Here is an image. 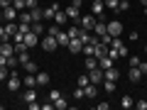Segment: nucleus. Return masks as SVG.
Here are the masks:
<instances>
[{
    "label": "nucleus",
    "instance_id": "1a4fd4ad",
    "mask_svg": "<svg viewBox=\"0 0 147 110\" xmlns=\"http://www.w3.org/2000/svg\"><path fill=\"white\" fill-rule=\"evenodd\" d=\"M103 12H105V3L103 0H91V15L103 17Z\"/></svg>",
    "mask_w": 147,
    "mask_h": 110
},
{
    "label": "nucleus",
    "instance_id": "bb28decb",
    "mask_svg": "<svg viewBox=\"0 0 147 110\" xmlns=\"http://www.w3.org/2000/svg\"><path fill=\"white\" fill-rule=\"evenodd\" d=\"M22 98H25V103H32V100H37V91L34 88H27L25 93H22Z\"/></svg>",
    "mask_w": 147,
    "mask_h": 110
},
{
    "label": "nucleus",
    "instance_id": "7ed1b4c3",
    "mask_svg": "<svg viewBox=\"0 0 147 110\" xmlns=\"http://www.w3.org/2000/svg\"><path fill=\"white\" fill-rule=\"evenodd\" d=\"M39 47H42L44 52H49V54H52V52H57V47H59V44H57V37H52V34L42 37V39H39Z\"/></svg>",
    "mask_w": 147,
    "mask_h": 110
},
{
    "label": "nucleus",
    "instance_id": "dca6fc26",
    "mask_svg": "<svg viewBox=\"0 0 147 110\" xmlns=\"http://www.w3.org/2000/svg\"><path fill=\"white\" fill-rule=\"evenodd\" d=\"M34 78H37V86H47L49 81H52V76H49L47 71H37V76H34Z\"/></svg>",
    "mask_w": 147,
    "mask_h": 110
},
{
    "label": "nucleus",
    "instance_id": "4c0bfd02",
    "mask_svg": "<svg viewBox=\"0 0 147 110\" xmlns=\"http://www.w3.org/2000/svg\"><path fill=\"white\" fill-rule=\"evenodd\" d=\"M7 78H10V68H7V66H0V83L7 81Z\"/></svg>",
    "mask_w": 147,
    "mask_h": 110
},
{
    "label": "nucleus",
    "instance_id": "58836bf2",
    "mask_svg": "<svg viewBox=\"0 0 147 110\" xmlns=\"http://www.w3.org/2000/svg\"><path fill=\"white\" fill-rule=\"evenodd\" d=\"M12 7H15L17 12H22V10H27V5H25V0H12Z\"/></svg>",
    "mask_w": 147,
    "mask_h": 110
},
{
    "label": "nucleus",
    "instance_id": "8fccbe9b",
    "mask_svg": "<svg viewBox=\"0 0 147 110\" xmlns=\"http://www.w3.org/2000/svg\"><path fill=\"white\" fill-rule=\"evenodd\" d=\"M137 39H140V34H137V32L132 30V32H130V42H137Z\"/></svg>",
    "mask_w": 147,
    "mask_h": 110
},
{
    "label": "nucleus",
    "instance_id": "4468645a",
    "mask_svg": "<svg viewBox=\"0 0 147 110\" xmlns=\"http://www.w3.org/2000/svg\"><path fill=\"white\" fill-rule=\"evenodd\" d=\"M37 44H39V37H37L34 32L30 30V32L25 34V47H27V49H32V47H37Z\"/></svg>",
    "mask_w": 147,
    "mask_h": 110
},
{
    "label": "nucleus",
    "instance_id": "c85d7f7f",
    "mask_svg": "<svg viewBox=\"0 0 147 110\" xmlns=\"http://www.w3.org/2000/svg\"><path fill=\"white\" fill-rule=\"evenodd\" d=\"M66 32H69V37H79V34H81V27H79V22H71Z\"/></svg>",
    "mask_w": 147,
    "mask_h": 110
},
{
    "label": "nucleus",
    "instance_id": "49530a36",
    "mask_svg": "<svg viewBox=\"0 0 147 110\" xmlns=\"http://www.w3.org/2000/svg\"><path fill=\"white\" fill-rule=\"evenodd\" d=\"M140 61H142L140 56H130V66H140Z\"/></svg>",
    "mask_w": 147,
    "mask_h": 110
},
{
    "label": "nucleus",
    "instance_id": "c03bdc74",
    "mask_svg": "<svg viewBox=\"0 0 147 110\" xmlns=\"http://www.w3.org/2000/svg\"><path fill=\"white\" fill-rule=\"evenodd\" d=\"M135 108H137V110H147V100H137Z\"/></svg>",
    "mask_w": 147,
    "mask_h": 110
},
{
    "label": "nucleus",
    "instance_id": "f257e3e1",
    "mask_svg": "<svg viewBox=\"0 0 147 110\" xmlns=\"http://www.w3.org/2000/svg\"><path fill=\"white\" fill-rule=\"evenodd\" d=\"M81 5H84V0H71L66 7H64V12H66L69 22H76L81 17Z\"/></svg>",
    "mask_w": 147,
    "mask_h": 110
},
{
    "label": "nucleus",
    "instance_id": "9d476101",
    "mask_svg": "<svg viewBox=\"0 0 147 110\" xmlns=\"http://www.w3.org/2000/svg\"><path fill=\"white\" fill-rule=\"evenodd\" d=\"M86 73H88L91 83H103V68H100V66H96L93 71H86Z\"/></svg>",
    "mask_w": 147,
    "mask_h": 110
},
{
    "label": "nucleus",
    "instance_id": "09e8293b",
    "mask_svg": "<svg viewBox=\"0 0 147 110\" xmlns=\"http://www.w3.org/2000/svg\"><path fill=\"white\" fill-rule=\"evenodd\" d=\"M27 108H30V110H39V103H37V100H32V103H27Z\"/></svg>",
    "mask_w": 147,
    "mask_h": 110
},
{
    "label": "nucleus",
    "instance_id": "2f4dec72",
    "mask_svg": "<svg viewBox=\"0 0 147 110\" xmlns=\"http://www.w3.org/2000/svg\"><path fill=\"white\" fill-rule=\"evenodd\" d=\"M115 86H118V81H103V91L105 93H115Z\"/></svg>",
    "mask_w": 147,
    "mask_h": 110
},
{
    "label": "nucleus",
    "instance_id": "cd10ccee",
    "mask_svg": "<svg viewBox=\"0 0 147 110\" xmlns=\"http://www.w3.org/2000/svg\"><path fill=\"white\" fill-rule=\"evenodd\" d=\"M30 30H32V32H34V34H37V37H42V34H44V32H47V30H44V25H42V22H32V27H30Z\"/></svg>",
    "mask_w": 147,
    "mask_h": 110
},
{
    "label": "nucleus",
    "instance_id": "5701e85b",
    "mask_svg": "<svg viewBox=\"0 0 147 110\" xmlns=\"http://www.w3.org/2000/svg\"><path fill=\"white\" fill-rule=\"evenodd\" d=\"M54 22H57L59 27H61V25H69V17H66V12H64V10H59L57 15H54Z\"/></svg>",
    "mask_w": 147,
    "mask_h": 110
},
{
    "label": "nucleus",
    "instance_id": "473e14b6",
    "mask_svg": "<svg viewBox=\"0 0 147 110\" xmlns=\"http://www.w3.org/2000/svg\"><path fill=\"white\" fill-rule=\"evenodd\" d=\"M132 105H135V103H132V98H130V95H123V98H120V108H125V110H130Z\"/></svg>",
    "mask_w": 147,
    "mask_h": 110
},
{
    "label": "nucleus",
    "instance_id": "f704fd0d",
    "mask_svg": "<svg viewBox=\"0 0 147 110\" xmlns=\"http://www.w3.org/2000/svg\"><path fill=\"white\" fill-rule=\"evenodd\" d=\"M91 81H88V73H81L79 78H76V86H81V88H84V86H88Z\"/></svg>",
    "mask_w": 147,
    "mask_h": 110
},
{
    "label": "nucleus",
    "instance_id": "79ce46f5",
    "mask_svg": "<svg viewBox=\"0 0 147 110\" xmlns=\"http://www.w3.org/2000/svg\"><path fill=\"white\" fill-rule=\"evenodd\" d=\"M130 10V3L127 0H120V5H118V12H127Z\"/></svg>",
    "mask_w": 147,
    "mask_h": 110
},
{
    "label": "nucleus",
    "instance_id": "de8ad7c7",
    "mask_svg": "<svg viewBox=\"0 0 147 110\" xmlns=\"http://www.w3.org/2000/svg\"><path fill=\"white\" fill-rule=\"evenodd\" d=\"M142 71V76H147V61H140V66H137Z\"/></svg>",
    "mask_w": 147,
    "mask_h": 110
},
{
    "label": "nucleus",
    "instance_id": "b1692460",
    "mask_svg": "<svg viewBox=\"0 0 147 110\" xmlns=\"http://www.w3.org/2000/svg\"><path fill=\"white\" fill-rule=\"evenodd\" d=\"M84 66H86V71H93V68L98 66V59H96V56H86Z\"/></svg>",
    "mask_w": 147,
    "mask_h": 110
},
{
    "label": "nucleus",
    "instance_id": "a18cd8bd",
    "mask_svg": "<svg viewBox=\"0 0 147 110\" xmlns=\"http://www.w3.org/2000/svg\"><path fill=\"white\" fill-rule=\"evenodd\" d=\"M39 108H42V110H54V100H52V103H39Z\"/></svg>",
    "mask_w": 147,
    "mask_h": 110
},
{
    "label": "nucleus",
    "instance_id": "c756f323",
    "mask_svg": "<svg viewBox=\"0 0 147 110\" xmlns=\"http://www.w3.org/2000/svg\"><path fill=\"white\" fill-rule=\"evenodd\" d=\"M17 22H27V25H32V15H30V10H22L20 15H17Z\"/></svg>",
    "mask_w": 147,
    "mask_h": 110
},
{
    "label": "nucleus",
    "instance_id": "393cba45",
    "mask_svg": "<svg viewBox=\"0 0 147 110\" xmlns=\"http://www.w3.org/2000/svg\"><path fill=\"white\" fill-rule=\"evenodd\" d=\"M3 25H5V34L12 39V34L17 32V22H3Z\"/></svg>",
    "mask_w": 147,
    "mask_h": 110
},
{
    "label": "nucleus",
    "instance_id": "9b49d317",
    "mask_svg": "<svg viewBox=\"0 0 147 110\" xmlns=\"http://www.w3.org/2000/svg\"><path fill=\"white\" fill-rule=\"evenodd\" d=\"M17 15H20V12H17L12 5H7L5 10H3V22H15V20H17Z\"/></svg>",
    "mask_w": 147,
    "mask_h": 110
},
{
    "label": "nucleus",
    "instance_id": "ddd939ff",
    "mask_svg": "<svg viewBox=\"0 0 147 110\" xmlns=\"http://www.w3.org/2000/svg\"><path fill=\"white\" fill-rule=\"evenodd\" d=\"M59 10H61V5H59V3H52L49 7H44V20H54V15H57Z\"/></svg>",
    "mask_w": 147,
    "mask_h": 110
},
{
    "label": "nucleus",
    "instance_id": "a19ab883",
    "mask_svg": "<svg viewBox=\"0 0 147 110\" xmlns=\"http://www.w3.org/2000/svg\"><path fill=\"white\" fill-rule=\"evenodd\" d=\"M74 98H76V100L86 98V93H84V88H81V86H76V91H74Z\"/></svg>",
    "mask_w": 147,
    "mask_h": 110
},
{
    "label": "nucleus",
    "instance_id": "864d4df0",
    "mask_svg": "<svg viewBox=\"0 0 147 110\" xmlns=\"http://www.w3.org/2000/svg\"><path fill=\"white\" fill-rule=\"evenodd\" d=\"M84 3H91V0H84Z\"/></svg>",
    "mask_w": 147,
    "mask_h": 110
},
{
    "label": "nucleus",
    "instance_id": "6e6d98bb",
    "mask_svg": "<svg viewBox=\"0 0 147 110\" xmlns=\"http://www.w3.org/2000/svg\"><path fill=\"white\" fill-rule=\"evenodd\" d=\"M69 3H71V0H69Z\"/></svg>",
    "mask_w": 147,
    "mask_h": 110
},
{
    "label": "nucleus",
    "instance_id": "a878e982",
    "mask_svg": "<svg viewBox=\"0 0 147 110\" xmlns=\"http://www.w3.org/2000/svg\"><path fill=\"white\" fill-rule=\"evenodd\" d=\"M113 64H115V61H113V59H110V56H108V54H105V56H103V59H98V66H100V68H103V71H105V68H110V66H113Z\"/></svg>",
    "mask_w": 147,
    "mask_h": 110
},
{
    "label": "nucleus",
    "instance_id": "2eb2a0df",
    "mask_svg": "<svg viewBox=\"0 0 147 110\" xmlns=\"http://www.w3.org/2000/svg\"><path fill=\"white\" fill-rule=\"evenodd\" d=\"M127 76H130V83H140L142 81V71L137 66H130V73H127Z\"/></svg>",
    "mask_w": 147,
    "mask_h": 110
},
{
    "label": "nucleus",
    "instance_id": "3c124183",
    "mask_svg": "<svg viewBox=\"0 0 147 110\" xmlns=\"http://www.w3.org/2000/svg\"><path fill=\"white\" fill-rule=\"evenodd\" d=\"M96 108H98V110H108V108H110V103H98Z\"/></svg>",
    "mask_w": 147,
    "mask_h": 110
},
{
    "label": "nucleus",
    "instance_id": "603ef678",
    "mask_svg": "<svg viewBox=\"0 0 147 110\" xmlns=\"http://www.w3.org/2000/svg\"><path fill=\"white\" fill-rule=\"evenodd\" d=\"M145 54H147V44H145Z\"/></svg>",
    "mask_w": 147,
    "mask_h": 110
},
{
    "label": "nucleus",
    "instance_id": "6ab92c4d",
    "mask_svg": "<svg viewBox=\"0 0 147 110\" xmlns=\"http://www.w3.org/2000/svg\"><path fill=\"white\" fill-rule=\"evenodd\" d=\"M84 93H86V98H96V95H98V86H96V83L84 86Z\"/></svg>",
    "mask_w": 147,
    "mask_h": 110
},
{
    "label": "nucleus",
    "instance_id": "f8f14e48",
    "mask_svg": "<svg viewBox=\"0 0 147 110\" xmlns=\"http://www.w3.org/2000/svg\"><path fill=\"white\" fill-rule=\"evenodd\" d=\"M118 78H120V71L115 66H110V68L103 71V81H118Z\"/></svg>",
    "mask_w": 147,
    "mask_h": 110
},
{
    "label": "nucleus",
    "instance_id": "72a5a7b5",
    "mask_svg": "<svg viewBox=\"0 0 147 110\" xmlns=\"http://www.w3.org/2000/svg\"><path fill=\"white\" fill-rule=\"evenodd\" d=\"M103 3H105V7H108V10L118 12V5H120V0H103Z\"/></svg>",
    "mask_w": 147,
    "mask_h": 110
},
{
    "label": "nucleus",
    "instance_id": "e433bc0d",
    "mask_svg": "<svg viewBox=\"0 0 147 110\" xmlns=\"http://www.w3.org/2000/svg\"><path fill=\"white\" fill-rule=\"evenodd\" d=\"M93 52H96V44H93V42L84 44V54H86V56H93Z\"/></svg>",
    "mask_w": 147,
    "mask_h": 110
},
{
    "label": "nucleus",
    "instance_id": "37998d69",
    "mask_svg": "<svg viewBox=\"0 0 147 110\" xmlns=\"http://www.w3.org/2000/svg\"><path fill=\"white\" fill-rule=\"evenodd\" d=\"M57 98H61V91H57V88H54L52 93H49V100H57Z\"/></svg>",
    "mask_w": 147,
    "mask_h": 110
},
{
    "label": "nucleus",
    "instance_id": "0eeeda50",
    "mask_svg": "<svg viewBox=\"0 0 147 110\" xmlns=\"http://www.w3.org/2000/svg\"><path fill=\"white\" fill-rule=\"evenodd\" d=\"M66 49H69L71 54H81V52H84V42H81L79 37H71L69 44H66Z\"/></svg>",
    "mask_w": 147,
    "mask_h": 110
},
{
    "label": "nucleus",
    "instance_id": "c9c22d12",
    "mask_svg": "<svg viewBox=\"0 0 147 110\" xmlns=\"http://www.w3.org/2000/svg\"><path fill=\"white\" fill-rule=\"evenodd\" d=\"M59 32H61V27H59L57 22H54V25H49V27H47V34H52V37H57Z\"/></svg>",
    "mask_w": 147,
    "mask_h": 110
},
{
    "label": "nucleus",
    "instance_id": "f3484780",
    "mask_svg": "<svg viewBox=\"0 0 147 110\" xmlns=\"http://www.w3.org/2000/svg\"><path fill=\"white\" fill-rule=\"evenodd\" d=\"M105 54H108V44L98 42V44H96V52H93V56H96V59H103Z\"/></svg>",
    "mask_w": 147,
    "mask_h": 110
},
{
    "label": "nucleus",
    "instance_id": "5fc2aeb1",
    "mask_svg": "<svg viewBox=\"0 0 147 110\" xmlns=\"http://www.w3.org/2000/svg\"><path fill=\"white\" fill-rule=\"evenodd\" d=\"M0 110H3V105H0Z\"/></svg>",
    "mask_w": 147,
    "mask_h": 110
},
{
    "label": "nucleus",
    "instance_id": "f03ea898",
    "mask_svg": "<svg viewBox=\"0 0 147 110\" xmlns=\"http://www.w3.org/2000/svg\"><path fill=\"white\" fill-rule=\"evenodd\" d=\"M5 83H7V91H10V93H17V91L22 88V78L17 76L15 68H10V78H7Z\"/></svg>",
    "mask_w": 147,
    "mask_h": 110
},
{
    "label": "nucleus",
    "instance_id": "aec40b11",
    "mask_svg": "<svg viewBox=\"0 0 147 110\" xmlns=\"http://www.w3.org/2000/svg\"><path fill=\"white\" fill-rule=\"evenodd\" d=\"M22 68H25V73H34V76H37V71H39V66H37V64L32 61V59L22 64Z\"/></svg>",
    "mask_w": 147,
    "mask_h": 110
},
{
    "label": "nucleus",
    "instance_id": "a211bd4d",
    "mask_svg": "<svg viewBox=\"0 0 147 110\" xmlns=\"http://www.w3.org/2000/svg\"><path fill=\"white\" fill-rule=\"evenodd\" d=\"M0 54H5V56H12V54H15V44L3 42V44H0Z\"/></svg>",
    "mask_w": 147,
    "mask_h": 110
},
{
    "label": "nucleus",
    "instance_id": "ea45409f",
    "mask_svg": "<svg viewBox=\"0 0 147 110\" xmlns=\"http://www.w3.org/2000/svg\"><path fill=\"white\" fill-rule=\"evenodd\" d=\"M17 61H20V64L30 61V54H27V49H25V52H17Z\"/></svg>",
    "mask_w": 147,
    "mask_h": 110
},
{
    "label": "nucleus",
    "instance_id": "423d86ee",
    "mask_svg": "<svg viewBox=\"0 0 147 110\" xmlns=\"http://www.w3.org/2000/svg\"><path fill=\"white\" fill-rule=\"evenodd\" d=\"M93 34L98 37H103V34H108V22L103 20V17H96V25H93Z\"/></svg>",
    "mask_w": 147,
    "mask_h": 110
},
{
    "label": "nucleus",
    "instance_id": "39448f33",
    "mask_svg": "<svg viewBox=\"0 0 147 110\" xmlns=\"http://www.w3.org/2000/svg\"><path fill=\"white\" fill-rule=\"evenodd\" d=\"M110 47H113V49L118 52V59H125V56H127V47L123 44V39H120V37H113V42H110Z\"/></svg>",
    "mask_w": 147,
    "mask_h": 110
},
{
    "label": "nucleus",
    "instance_id": "20e7f679",
    "mask_svg": "<svg viewBox=\"0 0 147 110\" xmlns=\"http://www.w3.org/2000/svg\"><path fill=\"white\" fill-rule=\"evenodd\" d=\"M76 22H79V27H81V30H86V32H93V25H96V15H81Z\"/></svg>",
    "mask_w": 147,
    "mask_h": 110
},
{
    "label": "nucleus",
    "instance_id": "412c9836",
    "mask_svg": "<svg viewBox=\"0 0 147 110\" xmlns=\"http://www.w3.org/2000/svg\"><path fill=\"white\" fill-rule=\"evenodd\" d=\"M22 86H25V88H34V86H37V78H34V73H27L25 78H22Z\"/></svg>",
    "mask_w": 147,
    "mask_h": 110
},
{
    "label": "nucleus",
    "instance_id": "6e6552de",
    "mask_svg": "<svg viewBox=\"0 0 147 110\" xmlns=\"http://www.w3.org/2000/svg\"><path fill=\"white\" fill-rule=\"evenodd\" d=\"M108 34L110 37H120L123 34V22L120 20H110L108 22Z\"/></svg>",
    "mask_w": 147,
    "mask_h": 110
},
{
    "label": "nucleus",
    "instance_id": "4be33fe9",
    "mask_svg": "<svg viewBox=\"0 0 147 110\" xmlns=\"http://www.w3.org/2000/svg\"><path fill=\"white\" fill-rule=\"evenodd\" d=\"M69 39H71V37H69V32H59V34H57V44H59V47H66V44H69Z\"/></svg>",
    "mask_w": 147,
    "mask_h": 110
},
{
    "label": "nucleus",
    "instance_id": "7c9ffc66",
    "mask_svg": "<svg viewBox=\"0 0 147 110\" xmlns=\"http://www.w3.org/2000/svg\"><path fill=\"white\" fill-rule=\"evenodd\" d=\"M54 108H57V110H66V108H69V100L61 95V98H57V100H54Z\"/></svg>",
    "mask_w": 147,
    "mask_h": 110
}]
</instances>
